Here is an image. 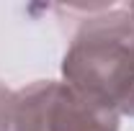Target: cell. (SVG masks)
I'll list each match as a JSON object with an SVG mask.
<instances>
[{
  "label": "cell",
  "instance_id": "obj_1",
  "mask_svg": "<svg viewBox=\"0 0 134 131\" xmlns=\"http://www.w3.org/2000/svg\"><path fill=\"white\" fill-rule=\"evenodd\" d=\"M65 82L134 118V18L126 5L88 8L62 57Z\"/></svg>",
  "mask_w": 134,
  "mask_h": 131
},
{
  "label": "cell",
  "instance_id": "obj_2",
  "mask_svg": "<svg viewBox=\"0 0 134 131\" xmlns=\"http://www.w3.org/2000/svg\"><path fill=\"white\" fill-rule=\"evenodd\" d=\"M13 131H119V113L67 82L39 80L13 93Z\"/></svg>",
  "mask_w": 134,
  "mask_h": 131
},
{
  "label": "cell",
  "instance_id": "obj_3",
  "mask_svg": "<svg viewBox=\"0 0 134 131\" xmlns=\"http://www.w3.org/2000/svg\"><path fill=\"white\" fill-rule=\"evenodd\" d=\"M0 131H13V93L0 85Z\"/></svg>",
  "mask_w": 134,
  "mask_h": 131
},
{
  "label": "cell",
  "instance_id": "obj_4",
  "mask_svg": "<svg viewBox=\"0 0 134 131\" xmlns=\"http://www.w3.org/2000/svg\"><path fill=\"white\" fill-rule=\"evenodd\" d=\"M126 8H129V13H132V18H134V3H129Z\"/></svg>",
  "mask_w": 134,
  "mask_h": 131
}]
</instances>
